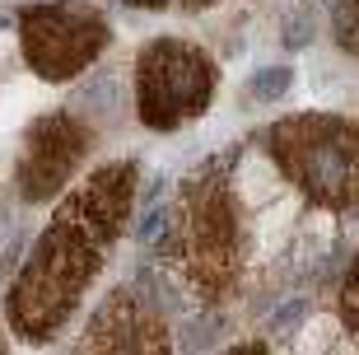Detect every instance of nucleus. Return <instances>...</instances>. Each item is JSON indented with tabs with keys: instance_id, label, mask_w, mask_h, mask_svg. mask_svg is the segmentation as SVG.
I'll use <instances>...</instances> for the list:
<instances>
[{
	"instance_id": "f257e3e1",
	"label": "nucleus",
	"mask_w": 359,
	"mask_h": 355,
	"mask_svg": "<svg viewBox=\"0 0 359 355\" xmlns=\"http://www.w3.org/2000/svg\"><path fill=\"white\" fill-rule=\"evenodd\" d=\"M131 187V164H107L56 211V220L47 224V234L38 238L28 266L10 290V323L24 337H33V342L52 337L56 323L80 304V295L103 266L107 248L121 234Z\"/></svg>"
},
{
	"instance_id": "f03ea898",
	"label": "nucleus",
	"mask_w": 359,
	"mask_h": 355,
	"mask_svg": "<svg viewBox=\"0 0 359 355\" xmlns=\"http://www.w3.org/2000/svg\"><path fill=\"white\" fill-rule=\"evenodd\" d=\"M233 155L196 169L182 183V197L168 206V266H177L201 295H219L238 276V215L229 197Z\"/></svg>"
},
{
	"instance_id": "7ed1b4c3",
	"label": "nucleus",
	"mask_w": 359,
	"mask_h": 355,
	"mask_svg": "<svg viewBox=\"0 0 359 355\" xmlns=\"http://www.w3.org/2000/svg\"><path fill=\"white\" fill-rule=\"evenodd\" d=\"M280 173L304 187L313 201L346 211L359 206V127L332 112L285 117L266 136Z\"/></svg>"
},
{
	"instance_id": "20e7f679",
	"label": "nucleus",
	"mask_w": 359,
	"mask_h": 355,
	"mask_svg": "<svg viewBox=\"0 0 359 355\" xmlns=\"http://www.w3.org/2000/svg\"><path fill=\"white\" fill-rule=\"evenodd\" d=\"M215 93V61L196 47L177 38L149 42L140 66H135V98H140V117L154 131L182 127L196 112H205Z\"/></svg>"
},
{
	"instance_id": "39448f33",
	"label": "nucleus",
	"mask_w": 359,
	"mask_h": 355,
	"mask_svg": "<svg viewBox=\"0 0 359 355\" xmlns=\"http://www.w3.org/2000/svg\"><path fill=\"white\" fill-rule=\"evenodd\" d=\"M19 33H24L28 66L42 79H70L107 47V19L93 5H80V0L24 10Z\"/></svg>"
},
{
	"instance_id": "423d86ee",
	"label": "nucleus",
	"mask_w": 359,
	"mask_h": 355,
	"mask_svg": "<svg viewBox=\"0 0 359 355\" xmlns=\"http://www.w3.org/2000/svg\"><path fill=\"white\" fill-rule=\"evenodd\" d=\"M84 150V131L75 127L70 117H47L33 127L28 136V150L19 159V183H24V197L28 201H42L61 192V183L70 178L75 159Z\"/></svg>"
},
{
	"instance_id": "0eeeda50",
	"label": "nucleus",
	"mask_w": 359,
	"mask_h": 355,
	"mask_svg": "<svg viewBox=\"0 0 359 355\" xmlns=\"http://www.w3.org/2000/svg\"><path fill=\"white\" fill-rule=\"evenodd\" d=\"M154 337H163V328L149 318V309L140 304V295H112V299L103 304V314L89 323V346H140V351H149V346H163L154 342Z\"/></svg>"
},
{
	"instance_id": "6e6552de",
	"label": "nucleus",
	"mask_w": 359,
	"mask_h": 355,
	"mask_svg": "<svg viewBox=\"0 0 359 355\" xmlns=\"http://www.w3.org/2000/svg\"><path fill=\"white\" fill-rule=\"evenodd\" d=\"M294 70L290 66H266L252 75V98H262V103H276V98H285V89H290Z\"/></svg>"
},
{
	"instance_id": "1a4fd4ad",
	"label": "nucleus",
	"mask_w": 359,
	"mask_h": 355,
	"mask_svg": "<svg viewBox=\"0 0 359 355\" xmlns=\"http://www.w3.org/2000/svg\"><path fill=\"white\" fill-rule=\"evenodd\" d=\"M336 33H341V47H346V52H359V0H346V5H341Z\"/></svg>"
},
{
	"instance_id": "9d476101",
	"label": "nucleus",
	"mask_w": 359,
	"mask_h": 355,
	"mask_svg": "<svg viewBox=\"0 0 359 355\" xmlns=\"http://www.w3.org/2000/svg\"><path fill=\"white\" fill-rule=\"evenodd\" d=\"M341 318L359 332V257H355V266H350L346 285H341Z\"/></svg>"
},
{
	"instance_id": "9b49d317",
	"label": "nucleus",
	"mask_w": 359,
	"mask_h": 355,
	"mask_svg": "<svg viewBox=\"0 0 359 355\" xmlns=\"http://www.w3.org/2000/svg\"><path fill=\"white\" fill-rule=\"evenodd\" d=\"M126 5H145V10H159V5H168V0H126Z\"/></svg>"
},
{
	"instance_id": "f8f14e48",
	"label": "nucleus",
	"mask_w": 359,
	"mask_h": 355,
	"mask_svg": "<svg viewBox=\"0 0 359 355\" xmlns=\"http://www.w3.org/2000/svg\"><path fill=\"white\" fill-rule=\"evenodd\" d=\"M182 5H191V10H196V5H210V0H182Z\"/></svg>"
}]
</instances>
